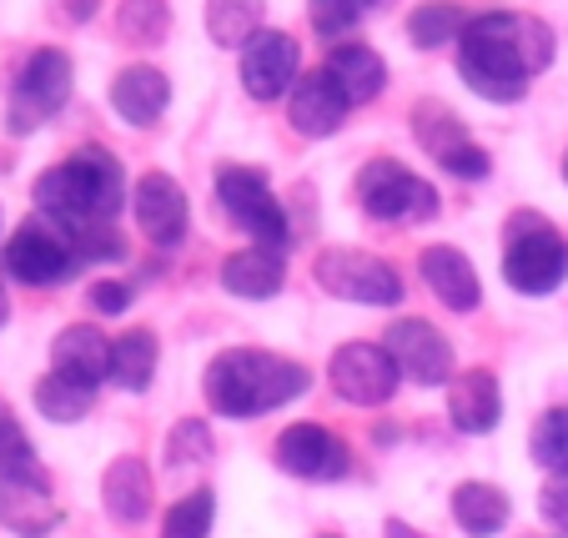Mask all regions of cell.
<instances>
[{"label": "cell", "mask_w": 568, "mask_h": 538, "mask_svg": "<svg viewBox=\"0 0 568 538\" xmlns=\"http://www.w3.org/2000/svg\"><path fill=\"white\" fill-rule=\"evenodd\" d=\"M473 16L463 11L458 0H423L408 11V41L418 51H443V45H458L468 31Z\"/></svg>", "instance_id": "cell-26"}, {"label": "cell", "mask_w": 568, "mask_h": 538, "mask_svg": "<svg viewBox=\"0 0 568 538\" xmlns=\"http://www.w3.org/2000/svg\"><path fill=\"white\" fill-rule=\"evenodd\" d=\"M0 262H6V272H11L16 282H26V287H55V282L71 277L81 257H75V242L65 237L61 226L36 212L31 222H21L11 232Z\"/></svg>", "instance_id": "cell-6"}, {"label": "cell", "mask_w": 568, "mask_h": 538, "mask_svg": "<svg viewBox=\"0 0 568 538\" xmlns=\"http://www.w3.org/2000/svg\"><path fill=\"white\" fill-rule=\"evenodd\" d=\"M277 468H287L292 478H307V484H333V478H347L353 453L322 423H292L277 438Z\"/></svg>", "instance_id": "cell-14"}, {"label": "cell", "mask_w": 568, "mask_h": 538, "mask_svg": "<svg viewBox=\"0 0 568 538\" xmlns=\"http://www.w3.org/2000/svg\"><path fill=\"white\" fill-rule=\"evenodd\" d=\"M36 474H41V464H36L31 438H26L21 418L0 403V478H36Z\"/></svg>", "instance_id": "cell-34"}, {"label": "cell", "mask_w": 568, "mask_h": 538, "mask_svg": "<svg viewBox=\"0 0 568 538\" xmlns=\"http://www.w3.org/2000/svg\"><path fill=\"white\" fill-rule=\"evenodd\" d=\"M31 196L45 222H55L65 237H75L87 226L116 222L121 202H126V176H121V162L106 146H81L61 166L41 172Z\"/></svg>", "instance_id": "cell-2"}, {"label": "cell", "mask_w": 568, "mask_h": 538, "mask_svg": "<svg viewBox=\"0 0 568 538\" xmlns=\"http://www.w3.org/2000/svg\"><path fill=\"white\" fill-rule=\"evenodd\" d=\"M413 131H418L423 151H428L443 172L458 176V182H483L488 166H494L488 151L468 136V126H463L443 101H418V106H413Z\"/></svg>", "instance_id": "cell-11"}, {"label": "cell", "mask_w": 568, "mask_h": 538, "mask_svg": "<svg viewBox=\"0 0 568 538\" xmlns=\"http://www.w3.org/2000/svg\"><path fill=\"white\" fill-rule=\"evenodd\" d=\"M554 65V31L524 11H478L458 41L463 87L483 101L514 106L528 97V81Z\"/></svg>", "instance_id": "cell-1"}, {"label": "cell", "mask_w": 568, "mask_h": 538, "mask_svg": "<svg viewBox=\"0 0 568 538\" xmlns=\"http://www.w3.org/2000/svg\"><path fill=\"white\" fill-rule=\"evenodd\" d=\"M166 453H172V464H196V458H206V453H212V433H206V423L202 418L176 423Z\"/></svg>", "instance_id": "cell-35"}, {"label": "cell", "mask_w": 568, "mask_h": 538, "mask_svg": "<svg viewBox=\"0 0 568 538\" xmlns=\"http://www.w3.org/2000/svg\"><path fill=\"white\" fill-rule=\"evenodd\" d=\"M564 182H568V156H564Z\"/></svg>", "instance_id": "cell-41"}, {"label": "cell", "mask_w": 568, "mask_h": 538, "mask_svg": "<svg viewBox=\"0 0 568 538\" xmlns=\"http://www.w3.org/2000/svg\"><path fill=\"white\" fill-rule=\"evenodd\" d=\"M397 363L383 343H343L327 363V383L343 403H357V408H383L397 393Z\"/></svg>", "instance_id": "cell-12"}, {"label": "cell", "mask_w": 568, "mask_h": 538, "mask_svg": "<svg viewBox=\"0 0 568 538\" xmlns=\"http://www.w3.org/2000/svg\"><path fill=\"white\" fill-rule=\"evenodd\" d=\"M423 282L433 287V297L443 302V307H453V313H473L483 302V287H478V272H473V262L463 257L458 247H428L418 262Z\"/></svg>", "instance_id": "cell-21"}, {"label": "cell", "mask_w": 568, "mask_h": 538, "mask_svg": "<svg viewBox=\"0 0 568 538\" xmlns=\"http://www.w3.org/2000/svg\"><path fill=\"white\" fill-rule=\"evenodd\" d=\"M216 196L232 212V222L247 237H257V247H287V212H282V202L272 196L267 176L257 166H222L216 172Z\"/></svg>", "instance_id": "cell-8"}, {"label": "cell", "mask_w": 568, "mask_h": 538, "mask_svg": "<svg viewBox=\"0 0 568 538\" xmlns=\"http://www.w3.org/2000/svg\"><path fill=\"white\" fill-rule=\"evenodd\" d=\"M267 0H206V35L222 51H242L262 31Z\"/></svg>", "instance_id": "cell-27"}, {"label": "cell", "mask_w": 568, "mask_h": 538, "mask_svg": "<svg viewBox=\"0 0 568 538\" xmlns=\"http://www.w3.org/2000/svg\"><path fill=\"white\" fill-rule=\"evenodd\" d=\"M307 367L262 347H226L206 367V403L222 418H262L307 393Z\"/></svg>", "instance_id": "cell-3"}, {"label": "cell", "mask_w": 568, "mask_h": 538, "mask_svg": "<svg viewBox=\"0 0 568 538\" xmlns=\"http://www.w3.org/2000/svg\"><path fill=\"white\" fill-rule=\"evenodd\" d=\"M51 6H55V16H61L65 26H87L91 16H97L101 0H51Z\"/></svg>", "instance_id": "cell-38"}, {"label": "cell", "mask_w": 568, "mask_h": 538, "mask_svg": "<svg viewBox=\"0 0 568 538\" xmlns=\"http://www.w3.org/2000/svg\"><path fill=\"white\" fill-rule=\"evenodd\" d=\"M504 277L524 297H548L558 282L568 277V242L558 237L544 216L524 212L508 222V252H504Z\"/></svg>", "instance_id": "cell-4"}, {"label": "cell", "mask_w": 568, "mask_h": 538, "mask_svg": "<svg viewBox=\"0 0 568 538\" xmlns=\"http://www.w3.org/2000/svg\"><path fill=\"white\" fill-rule=\"evenodd\" d=\"M131 206H136V222H141V232H146L151 247H182V237H186V192L176 186V176H166V172L141 176Z\"/></svg>", "instance_id": "cell-16"}, {"label": "cell", "mask_w": 568, "mask_h": 538, "mask_svg": "<svg viewBox=\"0 0 568 538\" xmlns=\"http://www.w3.org/2000/svg\"><path fill=\"white\" fill-rule=\"evenodd\" d=\"M312 277H317L322 292H333L343 302H367V307H393L403 297V277L383 257H367V252H353V247L317 252Z\"/></svg>", "instance_id": "cell-9"}, {"label": "cell", "mask_w": 568, "mask_h": 538, "mask_svg": "<svg viewBox=\"0 0 568 538\" xmlns=\"http://www.w3.org/2000/svg\"><path fill=\"white\" fill-rule=\"evenodd\" d=\"M101 498L116 524H141L151 514V474L141 458H116L101 478Z\"/></svg>", "instance_id": "cell-24"}, {"label": "cell", "mask_w": 568, "mask_h": 538, "mask_svg": "<svg viewBox=\"0 0 568 538\" xmlns=\"http://www.w3.org/2000/svg\"><path fill=\"white\" fill-rule=\"evenodd\" d=\"M0 524L21 538H45L61 524V508L51 498V478H0Z\"/></svg>", "instance_id": "cell-17"}, {"label": "cell", "mask_w": 568, "mask_h": 538, "mask_svg": "<svg viewBox=\"0 0 568 538\" xmlns=\"http://www.w3.org/2000/svg\"><path fill=\"white\" fill-rule=\"evenodd\" d=\"M71 55L61 45H41V51L26 55V65L16 71V87H11V106H6V126L16 136L36 131L41 121H51L55 111L71 101Z\"/></svg>", "instance_id": "cell-5"}, {"label": "cell", "mask_w": 568, "mask_h": 538, "mask_svg": "<svg viewBox=\"0 0 568 538\" xmlns=\"http://www.w3.org/2000/svg\"><path fill=\"white\" fill-rule=\"evenodd\" d=\"M383 347L393 353L397 373L408 377V383H418V388H438V383H453V347L448 337L438 333L433 323H423V317H403V323L387 327Z\"/></svg>", "instance_id": "cell-13"}, {"label": "cell", "mask_w": 568, "mask_h": 538, "mask_svg": "<svg viewBox=\"0 0 568 538\" xmlns=\"http://www.w3.org/2000/svg\"><path fill=\"white\" fill-rule=\"evenodd\" d=\"M212 518H216L212 488H196V494H186L182 504L166 508V518H161V538H206L212 534Z\"/></svg>", "instance_id": "cell-32"}, {"label": "cell", "mask_w": 568, "mask_h": 538, "mask_svg": "<svg viewBox=\"0 0 568 538\" xmlns=\"http://www.w3.org/2000/svg\"><path fill=\"white\" fill-rule=\"evenodd\" d=\"M6 317H11V302H6V292H0V327H6Z\"/></svg>", "instance_id": "cell-40"}, {"label": "cell", "mask_w": 568, "mask_h": 538, "mask_svg": "<svg viewBox=\"0 0 568 538\" xmlns=\"http://www.w3.org/2000/svg\"><path fill=\"white\" fill-rule=\"evenodd\" d=\"M287 282V252L277 247H252V252H232L222 262V287L232 297H247V302H267L282 292Z\"/></svg>", "instance_id": "cell-22"}, {"label": "cell", "mask_w": 568, "mask_h": 538, "mask_svg": "<svg viewBox=\"0 0 568 538\" xmlns=\"http://www.w3.org/2000/svg\"><path fill=\"white\" fill-rule=\"evenodd\" d=\"M387 538H418L408 524H387Z\"/></svg>", "instance_id": "cell-39"}, {"label": "cell", "mask_w": 568, "mask_h": 538, "mask_svg": "<svg viewBox=\"0 0 568 538\" xmlns=\"http://www.w3.org/2000/svg\"><path fill=\"white\" fill-rule=\"evenodd\" d=\"M91 307H97V313H126L131 287L126 282H97V287H91Z\"/></svg>", "instance_id": "cell-37"}, {"label": "cell", "mask_w": 568, "mask_h": 538, "mask_svg": "<svg viewBox=\"0 0 568 538\" xmlns=\"http://www.w3.org/2000/svg\"><path fill=\"white\" fill-rule=\"evenodd\" d=\"M236 71H242V91H247L252 101H282V91L292 97V87L302 81L297 35L262 26V31L236 51Z\"/></svg>", "instance_id": "cell-10"}, {"label": "cell", "mask_w": 568, "mask_h": 538, "mask_svg": "<svg viewBox=\"0 0 568 538\" xmlns=\"http://www.w3.org/2000/svg\"><path fill=\"white\" fill-rule=\"evenodd\" d=\"M448 418L458 433H494L504 418V393H498V377L468 367L448 383Z\"/></svg>", "instance_id": "cell-19"}, {"label": "cell", "mask_w": 568, "mask_h": 538, "mask_svg": "<svg viewBox=\"0 0 568 538\" xmlns=\"http://www.w3.org/2000/svg\"><path fill=\"white\" fill-rule=\"evenodd\" d=\"M116 31H121V41H131V45H161L172 35V6H166V0H121Z\"/></svg>", "instance_id": "cell-30"}, {"label": "cell", "mask_w": 568, "mask_h": 538, "mask_svg": "<svg viewBox=\"0 0 568 538\" xmlns=\"http://www.w3.org/2000/svg\"><path fill=\"white\" fill-rule=\"evenodd\" d=\"M377 6H383V0H307V16H312V31H317L322 41H343L347 31H357V26L377 11Z\"/></svg>", "instance_id": "cell-31"}, {"label": "cell", "mask_w": 568, "mask_h": 538, "mask_svg": "<svg viewBox=\"0 0 568 538\" xmlns=\"http://www.w3.org/2000/svg\"><path fill=\"white\" fill-rule=\"evenodd\" d=\"M357 202L363 212H373L377 222H428L438 212V192L433 182H423L418 172H408L393 156H377V162L363 166L357 176Z\"/></svg>", "instance_id": "cell-7"}, {"label": "cell", "mask_w": 568, "mask_h": 538, "mask_svg": "<svg viewBox=\"0 0 568 538\" xmlns=\"http://www.w3.org/2000/svg\"><path fill=\"white\" fill-rule=\"evenodd\" d=\"M151 373H156V337H151L146 327L121 333L116 343H111V383L126 393H146Z\"/></svg>", "instance_id": "cell-28"}, {"label": "cell", "mask_w": 568, "mask_h": 538, "mask_svg": "<svg viewBox=\"0 0 568 538\" xmlns=\"http://www.w3.org/2000/svg\"><path fill=\"white\" fill-rule=\"evenodd\" d=\"M538 508H544V518L554 528H564L568 534V474H554V484L544 488V498H538Z\"/></svg>", "instance_id": "cell-36"}, {"label": "cell", "mask_w": 568, "mask_h": 538, "mask_svg": "<svg viewBox=\"0 0 568 538\" xmlns=\"http://www.w3.org/2000/svg\"><path fill=\"white\" fill-rule=\"evenodd\" d=\"M327 71L337 75V87L347 91L353 106L377 101L383 97V87H387V61L367 41H337L333 55H327Z\"/></svg>", "instance_id": "cell-23"}, {"label": "cell", "mask_w": 568, "mask_h": 538, "mask_svg": "<svg viewBox=\"0 0 568 538\" xmlns=\"http://www.w3.org/2000/svg\"><path fill=\"white\" fill-rule=\"evenodd\" d=\"M347 111H353V101H347V91L337 87V75L327 65L302 71V81L287 97V121L302 136H333V131H343Z\"/></svg>", "instance_id": "cell-15"}, {"label": "cell", "mask_w": 568, "mask_h": 538, "mask_svg": "<svg viewBox=\"0 0 568 538\" xmlns=\"http://www.w3.org/2000/svg\"><path fill=\"white\" fill-rule=\"evenodd\" d=\"M534 464L548 468V474H568V408H548L544 418L534 423Z\"/></svg>", "instance_id": "cell-33"}, {"label": "cell", "mask_w": 568, "mask_h": 538, "mask_svg": "<svg viewBox=\"0 0 568 538\" xmlns=\"http://www.w3.org/2000/svg\"><path fill=\"white\" fill-rule=\"evenodd\" d=\"M111 106H116V116L131 121V126H156L161 111L172 106V81H166V71H156V65H146V61L121 65V71L111 75Z\"/></svg>", "instance_id": "cell-18"}, {"label": "cell", "mask_w": 568, "mask_h": 538, "mask_svg": "<svg viewBox=\"0 0 568 538\" xmlns=\"http://www.w3.org/2000/svg\"><path fill=\"white\" fill-rule=\"evenodd\" d=\"M51 373L71 377L81 388H97L101 377H111V343L91 323H71L51 343Z\"/></svg>", "instance_id": "cell-20"}, {"label": "cell", "mask_w": 568, "mask_h": 538, "mask_svg": "<svg viewBox=\"0 0 568 538\" xmlns=\"http://www.w3.org/2000/svg\"><path fill=\"white\" fill-rule=\"evenodd\" d=\"M453 518H458L463 534L494 538L508 524V494L494 484H458L453 488Z\"/></svg>", "instance_id": "cell-25"}, {"label": "cell", "mask_w": 568, "mask_h": 538, "mask_svg": "<svg viewBox=\"0 0 568 538\" xmlns=\"http://www.w3.org/2000/svg\"><path fill=\"white\" fill-rule=\"evenodd\" d=\"M31 398L51 423H81L91 413V403H97V388H81V383H71L61 373H45Z\"/></svg>", "instance_id": "cell-29"}]
</instances>
